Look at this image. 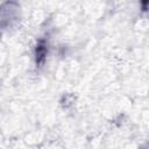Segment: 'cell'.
Instances as JSON below:
<instances>
[{"label": "cell", "instance_id": "obj_1", "mask_svg": "<svg viewBox=\"0 0 149 149\" xmlns=\"http://www.w3.org/2000/svg\"><path fill=\"white\" fill-rule=\"evenodd\" d=\"M45 55H47V49H45L43 42H40L37 48H36V61L38 63H42L44 57H45Z\"/></svg>", "mask_w": 149, "mask_h": 149}]
</instances>
